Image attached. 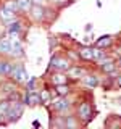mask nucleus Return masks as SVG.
Returning <instances> with one entry per match:
<instances>
[{
    "label": "nucleus",
    "mask_w": 121,
    "mask_h": 129,
    "mask_svg": "<svg viewBox=\"0 0 121 129\" xmlns=\"http://www.w3.org/2000/svg\"><path fill=\"white\" fill-rule=\"evenodd\" d=\"M21 113H23V103H19V102H13V103H10V107H8V111H7V119L8 121H16L21 116Z\"/></svg>",
    "instance_id": "obj_1"
},
{
    "label": "nucleus",
    "mask_w": 121,
    "mask_h": 129,
    "mask_svg": "<svg viewBox=\"0 0 121 129\" xmlns=\"http://www.w3.org/2000/svg\"><path fill=\"white\" fill-rule=\"evenodd\" d=\"M11 76H13V79L16 81V82H26L27 79V73H26V68L23 66V64H15L13 66V70H11V73H10Z\"/></svg>",
    "instance_id": "obj_2"
},
{
    "label": "nucleus",
    "mask_w": 121,
    "mask_h": 129,
    "mask_svg": "<svg viewBox=\"0 0 121 129\" xmlns=\"http://www.w3.org/2000/svg\"><path fill=\"white\" fill-rule=\"evenodd\" d=\"M52 68L56 71H66L68 68H70V63H68V60H65V58H58V56H53L52 58Z\"/></svg>",
    "instance_id": "obj_3"
},
{
    "label": "nucleus",
    "mask_w": 121,
    "mask_h": 129,
    "mask_svg": "<svg viewBox=\"0 0 121 129\" xmlns=\"http://www.w3.org/2000/svg\"><path fill=\"white\" fill-rule=\"evenodd\" d=\"M39 102H40V95L37 94V92L29 90L26 94V97H24V103H26V105H36V103H39Z\"/></svg>",
    "instance_id": "obj_4"
},
{
    "label": "nucleus",
    "mask_w": 121,
    "mask_h": 129,
    "mask_svg": "<svg viewBox=\"0 0 121 129\" xmlns=\"http://www.w3.org/2000/svg\"><path fill=\"white\" fill-rule=\"evenodd\" d=\"M53 107L58 111H65V110H68V108H70V102H68L65 97H62V99H56L55 102H53Z\"/></svg>",
    "instance_id": "obj_5"
},
{
    "label": "nucleus",
    "mask_w": 121,
    "mask_h": 129,
    "mask_svg": "<svg viewBox=\"0 0 121 129\" xmlns=\"http://www.w3.org/2000/svg\"><path fill=\"white\" fill-rule=\"evenodd\" d=\"M100 63H102V70L105 73H113V71H115V68H116V64L113 63L111 58H103Z\"/></svg>",
    "instance_id": "obj_6"
},
{
    "label": "nucleus",
    "mask_w": 121,
    "mask_h": 129,
    "mask_svg": "<svg viewBox=\"0 0 121 129\" xmlns=\"http://www.w3.org/2000/svg\"><path fill=\"white\" fill-rule=\"evenodd\" d=\"M79 56L84 60H94V48L90 47H82L79 50Z\"/></svg>",
    "instance_id": "obj_7"
},
{
    "label": "nucleus",
    "mask_w": 121,
    "mask_h": 129,
    "mask_svg": "<svg viewBox=\"0 0 121 129\" xmlns=\"http://www.w3.org/2000/svg\"><path fill=\"white\" fill-rule=\"evenodd\" d=\"M90 113L92 111H90V105H89V103H82L79 107V116L82 119H89V118H90Z\"/></svg>",
    "instance_id": "obj_8"
},
{
    "label": "nucleus",
    "mask_w": 121,
    "mask_h": 129,
    "mask_svg": "<svg viewBox=\"0 0 121 129\" xmlns=\"http://www.w3.org/2000/svg\"><path fill=\"white\" fill-rule=\"evenodd\" d=\"M10 53H13L15 56H21V55H23V45L18 42V40H13V42H11Z\"/></svg>",
    "instance_id": "obj_9"
},
{
    "label": "nucleus",
    "mask_w": 121,
    "mask_h": 129,
    "mask_svg": "<svg viewBox=\"0 0 121 129\" xmlns=\"http://www.w3.org/2000/svg\"><path fill=\"white\" fill-rule=\"evenodd\" d=\"M11 70H13V64L8 63V61H3V60H0V74H10Z\"/></svg>",
    "instance_id": "obj_10"
},
{
    "label": "nucleus",
    "mask_w": 121,
    "mask_h": 129,
    "mask_svg": "<svg viewBox=\"0 0 121 129\" xmlns=\"http://www.w3.org/2000/svg\"><path fill=\"white\" fill-rule=\"evenodd\" d=\"M16 5H18V10L27 11L32 8V2L31 0H16Z\"/></svg>",
    "instance_id": "obj_11"
},
{
    "label": "nucleus",
    "mask_w": 121,
    "mask_h": 129,
    "mask_svg": "<svg viewBox=\"0 0 121 129\" xmlns=\"http://www.w3.org/2000/svg\"><path fill=\"white\" fill-rule=\"evenodd\" d=\"M111 42H113V36H105V37H100L99 40H97V47L99 48L107 47V45H110Z\"/></svg>",
    "instance_id": "obj_12"
},
{
    "label": "nucleus",
    "mask_w": 121,
    "mask_h": 129,
    "mask_svg": "<svg viewBox=\"0 0 121 129\" xmlns=\"http://www.w3.org/2000/svg\"><path fill=\"white\" fill-rule=\"evenodd\" d=\"M10 48H11V42L8 39H2V40H0V52H2V53H8Z\"/></svg>",
    "instance_id": "obj_13"
},
{
    "label": "nucleus",
    "mask_w": 121,
    "mask_h": 129,
    "mask_svg": "<svg viewBox=\"0 0 121 129\" xmlns=\"http://www.w3.org/2000/svg\"><path fill=\"white\" fill-rule=\"evenodd\" d=\"M84 84L89 87H95L99 84V79H97V76H84Z\"/></svg>",
    "instance_id": "obj_14"
},
{
    "label": "nucleus",
    "mask_w": 121,
    "mask_h": 129,
    "mask_svg": "<svg viewBox=\"0 0 121 129\" xmlns=\"http://www.w3.org/2000/svg\"><path fill=\"white\" fill-rule=\"evenodd\" d=\"M32 16H34L36 19H42L44 18V8L39 7V5H34L32 7Z\"/></svg>",
    "instance_id": "obj_15"
},
{
    "label": "nucleus",
    "mask_w": 121,
    "mask_h": 129,
    "mask_svg": "<svg viewBox=\"0 0 121 129\" xmlns=\"http://www.w3.org/2000/svg\"><path fill=\"white\" fill-rule=\"evenodd\" d=\"M0 18H2V19H5V21H8V19H11V18H13V11H11V10H8L7 7H3L2 10H0Z\"/></svg>",
    "instance_id": "obj_16"
},
{
    "label": "nucleus",
    "mask_w": 121,
    "mask_h": 129,
    "mask_svg": "<svg viewBox=\"0 0 121 129\" xmlns=\"http://www.w3.org/2000/svg\"><path fill=\"white\" fill-rule=\"evenodd\" d=\"M19 29H21V23H19V21H15V23H11L10 26H8V32H10V34H13V36L18 34Z\"/></svg>",
    "instance_id": "obj_17"
},
{
    "label": "nucleus",
    "mask_w": 121,
    "mask_h": 129,
    "mask_svg": "<svg viewBox=\"0 0 121 129\" xmlns=\"http://www.w3.org/2000/svg\"><path fill=\"white\" fill-rule=\"evenodd\" d=\"M56 92H58L60 97H65L68 92H70V89H68L66 84H56Z\"/></svg>",
    "instance_id": "obj_18"
},
{
    "label": "nucleus",
    "mask_w": 121,
    "mask_h": 129,
    "mask_svg": "<svg viewBox=\"0 0 121 129\" xmlns=\"http://www.w3.org/2000/svg\"><path fill=\"white\" fill-rule=\"evenodd\" d=\"M53 82L55 84H66V76L65 74H55L53 76Z\"/></svg>",
    "instance_id": "obj_19"
},
{
    "label": "nucleus",
    "mask_w": 121,
    "mask_h": 129,
    "mask_svg": "<svg viewBox=\"0 0 121 129\" xmlns=\"http://www.w3.org/2000/svg\"><path fill=\"white\" fill-rule=\"evenodd\" d=\"M8 107H10V102H2V103H0V115H2V116L7 115Z\"/></svg>",
    "instance_id": "obj_20"
},
{
    "label": "nucleus",
    "mask_w": 121,
    "mask_h": 129,
    "mask_svg": "<svg viewBox=\"0 0 121 129\" xmlns=\"http://www.w3.org/2000/svg\"><path fill=\"white\" fill-rule=\"evenodd\" d=\"M94 58L95 60H100V61H102V60L105 58V53L102 50H100V48H94Z\"/></svg>",
    "instance_id": "obj_21"
},
{
    "label": "nucleus",
    "mask_w": 121,
    "mask_h": 129,
    "mask_svg": "<svg viewBox=\"0 0 121 129\" xmlns=\"http://www.w3.org/2000/svg\"><path fill=\"white\" fill-rule=\"evenodd\" d=\"M71 76H84V70H81V68H71Z\"/></svg>",
    "instance_id": "obj_22"
},
{
    "label": "nucleus",
    "mask_w": 121,
    "mask_h": 129,
    "mask_svg": "<svg viewBox=\"0 0 121 129\" xmlns=\"http://www.w3.org/2000/svg\"><path fill=\"white\" fill-rule=\"evenodd\" d=\"M31 2H32V3H34V5H40V3H42V2H44V0H31Z\"/></svg>",
    "instance_id": "obj_23"
},
{
    "label": "nucleus",
    "mask_w": 121,
    "mask_h": 129,
    "mask_svg": "<svg viewBox=\"0 0 121 129\" xmlns=\"http://www.w3.org/2000/svg\"><path fill=\"white\" fill-rule=\"evenodd\" d=\"M52 2H55V3H63V2H66V0H52Z\"/></svg>",
    "instance_id": "obj_24"
},
{
    "label": "nucleus",
    "mask_w": 121,
    "mask_h": 129,
    "mask_svg": "<svg viewBox=\"0 0 121 129\" xmlns=\"http://www.w3.org/2000/svg\"><path fill=\"white\" fill-rule=\"evenodd\" d=\"M116 81H118V84L121 86V76H118V79H116Z\"/></svg>",
    "instance_id": "obj_25"
},
{
    "label": "nucleus",
    "mask_w": 121,
    "mask_h": 129,
    "mask_svg": "<svg viewBox=\"0 0 121 129\" xmlns=\"http://www.w3.org/2000/svg\"><path fill=\"white\" fill-rule=\"evenodd\" d=\"M118 66H121V58H119V60H118Z\"/></svg>",
    "instance_id": "obj_26"
},
{
    "label": "nucleus",
    "mask_w": 121,
    "mask_h": 129,
    "mask_svg": "<svg viewBox=\"0 0 121 129\" xmlns=\"http://www.w3.org/2000/svg\"><path fill=\"white\" fill-rule=\"evenodd\" d=\"M2 118H3V116H2V115H0V123H2Z\"/></svg>",
    "instance_id": "obj_27"
}]
</instances>
